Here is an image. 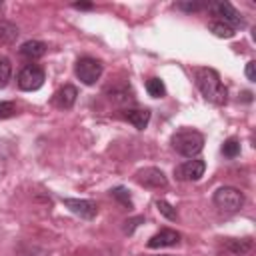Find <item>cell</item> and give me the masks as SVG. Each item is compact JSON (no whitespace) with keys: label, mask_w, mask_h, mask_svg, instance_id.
<instances>
[{"label":"cell","mask_w":256,"mask_h":256,"mask_svg":"<svg viewBox=\"0 0 256 256\" xmlns=\"http://www.w3.org/2000/svg\"><path fill=\"white\" fill-rule=\"evenodd\" d=\"M156 208H158V212H160L162 216H166L168 220H176V218H178L176 208H174L172 204H168L166 200H156Z\"/></svg>","instance_id":"44dd1931"},{"label":"cell","mask_w":256,"mask_h":256,"mask_svg":"<svg viewBox=\"0 0 256 256\" xmlns=\"http://www.w3.org/2000/svg\"><path fill=\"white\" fill-rule=\"evenodd\" d=\"M18 38V28L12 22H0V44H12Z\"/></svg>","instance_id":"9a60e30c"},{"label":"cell","mask_w":256,"mask_h":256,"mask_svg":"<svg viewBox=\"0 0 256 256\" xmlns=\"http://www.w3.org/2000/svg\"><path fill=\"white\" fill-rule=\"evenodd\" d=\"M180 242V234L170 228H162L148 240V248H164V246H176Z\"/></svg>","instance_id":"7c38bea8"},{"label":"cell","mask_w":256,"mask_h":256,"mask_svg":"<svg viewBox=\"0 0 256 256\" xmlns=\"http://www.w3.org/2000/svg\"><path fill=\"white\" fill-rule=\"evenodd\" d=\"M16 114H18V106H16L14 102H10V100H2V102H0V120L12 118V116H16Z\"/></svg>","instance_id":"7402d4cb"},{"label":"cell","mask_w":256,"mask_h":256,"mask_svg":"<svg viewBox=\"0 0 256 256\" xmlns=\"http://www.w3.org/2000/svg\"><path fill=\"white\" fill-rule=\"evenodd\" d=\"M102 70H104L102 62L96 60V58H90V56L78 58V60H76V66H74L76 78H78L82 84H86V86L96 84V82L100 80V76H102Z\"/></svg>","instance_id":"277c9868"},{"label":"cell","mask_w":256,"mask_h":256,"mask_svg":"<svg viewBox=\"0 0 256 256\" xmlns=\"http://www.w3.org/2000/svg\"><path fill=\"white\" fill-rule=\"evenodd\" d=\"M122 118L128 120L134 128L144 130L150 122V110H146V108H128V110L122 112Z\"/></svg>","instance_id":"4fadbf2b"},{"label":"cell","mask_w":256,"mask_h":256,"mask_svg":"<svg viewBox=\"0 0 256 256\" xmlns=\"http://www.w3.org/2000/svg\"><path fill=\"white\" fill-rule=\"evenodd\" d=\"M194 80H196L198 90L202 92V96L208 102H212L216 106L226 104L228 90H226L224 82L220 80V74L214 68H196L194 70Z\"/></svg>","instance_id":"6da1fadb"},{"label":"cell","mask_w":256,"mask_h":256,"mask_svg":"<svg viewBox=\"0 0 256 256\" xmlns=\"http://www.w3.org/2000/svg\"><path fill=\"white\" fill-rule=\"evenodd\" d=\"M110 196L114 198V200H118L124 208H132V198H130V192L124 188V186H116V188H112L110 190Z\"/></svg>","instance_id":"ac0fdd59"},{"label":"cell","mask_w":256,"mask_h":256,"mask_svg":"<svg viewBox=\"0 0 256 256\" xmlns=\"http://www.w3.org/2000/svg\"><path fill=\"white\" fill-rule=\"evenodd\" d=\"M76 10H90L92 8V4L90 2H76V4H72Z\"/></svg>","instance_id":"484cf974"},{"label":"cell","mask_w":256,"mask_h":256,"mask_svg":"<svg viewBox=\"0 0 256 256\" xmlns=\"http://www.w3.org/2000/svg\"><path fill=\"white\" fill-rule=\"evenodd\" d=\"M76 96H78V90L72 86V84H64L54 96H52V104L60 110H70L76 102Z\"/></svg>","instance_id":"8fae6325"},{"label":"cell","mask_w":256,"mask_h":256,"mask_svg":"<svg viewBox=\"0 0 256 256\" xmlns=\"http://www.w3.org/2000/svg\"><path fill=\"white\" fill-rule=\"evenodd\" d=\"M62 204L76 216L84 218V220H92L98 214V204L94 200H86V198H62Z\"/></svg>","instance_id":"9c48e42d"},{"label":"cell","mask_w":256,"mask_h":256,"mask_svg":"<svg viewBox=\"0 0 256 256\" xmlns=\"http://www.w3.org/2000/svg\"><path fill=\"white\" fill-rule=\"evenodd\" d=\"M154 256H172V254H154Z\"/></svg>","instance_id":"4316f807"},{"label":"cell","mask_w":256,"mask_h":256,"mask_svg":"<svg viewBox=\"0 0 256 256\" xmlns=\"http://www.w3.org/2000/svg\"><path fill=\"white\" fill-rule=\"evenodd\" d=\"M208 28H210V32H212L214 36H218V38H232V36L236 34L234 28H230V26L218 22V20H212V22L208 24Z\"/></svg>","instance_id":"2e32d148"},{"label":"cell","mask_w":256,"mask_h":256,"mask_svg":"<svg viewBox=\"0 0 256 256\" xmlns=\"http://www.w3.org/2000/svg\"><path fill=\"white\" fill-rule=\"evenodd\" d=\"M134 180L140 184V186H146V188H166L168 186V178L166 174L160 170V168H154V166H148V168H142L134 174Z\"/></svg>","instance_id":"ba28073f"},{"label":"cell","mask_w":256,"mask_h":256,"mask_svg":"<svg viewBox=\"0 0 256 256\" xmlns=\"http://www.w3.org/2000/svg\"><path fill=\"white\" fill-rule=\"evenodd\" d=\"M18 52L26 60H38V58H42L46 54V44L40 42V40H28L18 48Z\"/></svg>","instance_id":"5bb4252c"},{"label":"cell","mask_w":256,"mask_h":256,"mask_svg":"<svg viewBox=\"0 0 256 256\" xmlns=\"http://www.w3.org/2000/svg\"><path fill=\"white\" fill-rule=\"evenodd\" d=\"M208 10H210V14H212L218 22H222V24L234 28V30L244 26L242 14H240L230 2H212V4H208Z\"/></svg>","instance_id":"5b68a950"},{"label":"cell","mask_w":256,"mask_h":256,"mask_svg":"<svg viewBox=\"0 0 256 256\" xmlns=\"http://www.w3.org/2000/svg\"><path fill=\"white\" fill-rule=\"evenodd\" d=\"M146 92L152 96V98H162L166 94V86L160 78H148L146 80Z\"/></svg>","instance_id":"e0dca14e"},{"label":"cell","mask_w":256,"mask_h":256,"mask_svg":"<svg viewBox=\"0 0 256 256\" xmlns=\"http://www.w3.org/2000/svg\"><path fill=\"white\" fill-rule=\"evenodd\" d=\"M46 80L44 68L38 64H26L20 72H18V88L24 92H32L38 90Z\"/></svg>","instance_id":"8992f818"},{"label":"cell","mask_w":256,"mask_h":256,"mask_svg":"<svg viewBox=\"0 0 256 256\" xmlns=\"http://www.w3.org/2000/svg\"><path fill=\"white\" fill-rule=\"evenodd\" d=\"M212 202L216 208H220L222 212L226 214H236L240 212V208L244 206V194L238 190V188H232V186H222L214 192L212 196Z\"/></svg>","instance_id":"3957f363"},{"label":"cell","mask_w":256,"mask_h":256,"mask_svg":"<svg viewBox=\"0 0 256 256\" xmlns=\"http://www.w3.org/2000/svg\"><path fill=\"white\" fill-rule=\"evenodd\" d=\"M254 66H256V62H254V60L246 64V78H248L250 82H256V72H254Z\"/></svg>","instance_id":"d4e9b609"},{"label":"cell","mask_w":256,"mask_h":256,"mask_svg":"<svg viewBox=\"0 0 256 256\" xmlns=\"http://www.w3.org/2000/svg\"><path fill=\"white\" fill-rule=\"evenodd\" d=\"M222 154H224L226 158H236V156L240 154V142H238L236 138L224 140V144H222Z\"/></svg>","instance_id":"d6986e66"},{"label":"cell","mask_w":256,"mask_h":256,"mask_svg":"<svg viewBox=\"0 0 256 256\" xmlns=\"http://www.w3.org/2000/svg\"><path fill=\"white\" fill-rule=\"evenodd\" d=\"M170 144H172V148H174L178 154H182V156H186V158H194V156H198V154L202 152V148H204V136H202L198 130L182 128V130H178V132L172 134Z\"/></svg>","instance_id":"7a4b0ae2"},{"label":"cell","mask_w":256,"mask_h":256,"mask_svg":"<svg viewBox=\"0 0 256 256\" xmlns=\"http://www.w3.org/2000/svg\"><path fill=\"white\" fill-rule=\"evenodd\" d=\"M210 2H178L176 8L178 10H184V12H198V10H204L208 8Z\"/></svg>","instance_id":"603a6c76"},{"label":"cell","mask_w":256,"mask_h":256,"mask_svg":"<svg viewBox=\"0 0 256 256\" xmlns=\"http://www.w3.org/2000/svg\"><path fill=\"white\" fill-rule=\"evenodd\" d=\"M12 76V64L8 58H0V88H4L10 82Z\"/></svg>","instance_id":"ffe728a7"},{"label":"cell","mask_w":256,"mask_h":256,"mask_svg":"<svg viewBox=\"0 0 256 256\" xmlns=\"http://www.w3.org/2000/svg\"><path fill=\"white\" fill-rule=\"evenodd\" d=\"M252 246L254 244H252L250 238H242V240H238V238H224L220 242V252L224 256H242V254L250 252Z\"/></svg>","instance_id":"30bf717a"},{"label":"cell","mask_w":256,"mask_h":256,"mask_svg":"<svg viewBox=\"0 0 256 256\" xmlns=\"http://www.w3.org/2000/svg\"><path fill=\"white\" fill-rule=\"evenodd\" d=\"M204 170H206L204 160H186L174 168V176L176 180H182V182H196L204 176Z\"/></svg>","instance_id":"52a82bcc"},{"label":"cell","mask_w":256,"mask_h":256,"mask_svg":"<svg viewBox=\"0 0 256 256\" xmlns=\"http://www.w3.org/2000/svg\"><path fill=\"white\" fill-rule=\"evenodd\" d=\"M0 8H2V2H0Z\"/></svg>","instance_id":"83f0119b"},{"label":"cell","mask_w":256,"mask_h":256,"mask_svg":"<svg viewBox=\"0 0 256 256\" xmlns=\"http://www.w3.org/2000/svg\"><path fill=\"white\" fill-rule=\"evenodd\" d=\"M140 222H144V216H136V218L126 220V222H124V224H126V226H124V232H126V234H132V232H134V228H136Z\"/></svg>","instance_id":"cb8c5ba5"}]
</instances>
